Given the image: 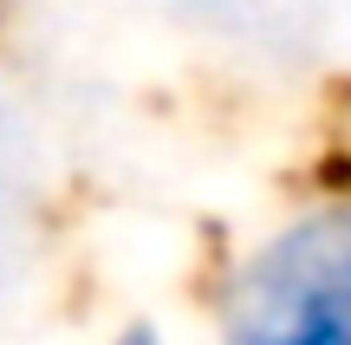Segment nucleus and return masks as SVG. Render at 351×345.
<instances>
[{"label": "nucleus", "instance_id": "f03ea898", "mask_svg": "<svg viewBox=\"0 0 351 345\" xmlns=\"http://www.w3.org/2000/svg\"><path fill=\"white\" fill-rule=\"evenodd\" d=\"M104 345H169L163 339V326H150V320H130V326H117Z\"/></svg>", "mask_w": 351, "mask_h": 345}, {"label": "nucleus", "instance_id": "f257e3e1", "mask_svg": "<svg viewBox=\"0 0 351 345\" xmlns=\"http://www.w3.org/2000/svg\"><path fill=\"white\" fill-rule=\"evenodd\" d=\"M221 345H351V202L293 215L241 261Z\"/></svg>", "mask_w": 351, "mask_h": 345}]
</instances>
